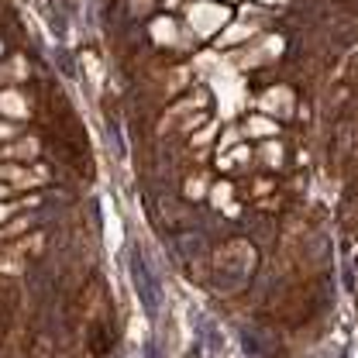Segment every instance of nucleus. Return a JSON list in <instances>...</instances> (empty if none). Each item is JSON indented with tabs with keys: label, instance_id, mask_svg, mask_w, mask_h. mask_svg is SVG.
Masks as SVG:
<instances>
[{
	"label": "nucleus",
	"instance_id": "2",
	"mask_svg": "<svg viewBox=\"0 0 358 358\" xmlns=\"http://www.w3.org/2000/svg\"><path fill=\"white\" fill-rule=\"evenodd\" d=\"M190 17H193V24H197V31H217L224 21H228V10L224 7H217V3H197L193 10H190Z\"/></svg>",
	"mask_w": 358,
	"mask_h": 358
},
{
	"label": "nucleus",
	"instance_id": "1",
	"mask_svg": "<svg viewBox=\"0 0 358 358\" xmlns=\"http://www.w3.org/2000/svg\"><path fill=\"white\" fill-rule=\"evenodd\" d=\"M128 266H131V279H135V290H138V300H141L145 314L155 317L159 307H162V290H159L155 272H148V266H145V259H141L138 248H131V262Z\"/></svg>",
	"mask_w": 358,
	"mask_h": 358
}]
</instances>
